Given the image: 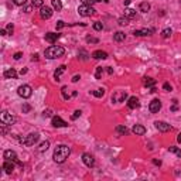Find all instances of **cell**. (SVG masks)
Segmentation results:
<instances>
[{
    "instance_id": "1",
    "label": "cell",
    "mask_w": 181,
    "mask_h": 181,
    "mask_svg": "<svg viewBox=\"0 0 181 181\" xmlns=\"http://www.w3.org/2000/svg\"><path fill=\"white\" fill-rule=\"evenodd\" d=\"M71 154V149L68 147V146H65V144H59L55 147L54 150V154H52V159H54V161L58 163V164H62V163L68 159V156Z\"/></svg>"
},
{
    "instance_id": "2",
    "label": "cell",
    "mask_w": 181,
    "mask_h": 181,
    "mask_svg": "<svg viewBox=\"0 0 181 181\" xmlns=\"http://www.w3.org/2000/svg\"><path fill=\"white\" fill-rule=\"evenodd\" d=\"M64 54H65V50L62 47H59V45H51V47H48L44 52L45 58H48V59L61 58Z\"/></svg>"
},
{
    "instance_id": "3",
    "label": "cell",
    "mask_w": 181,
    "mask_h": 181,
    "mask_svg": "<svg viewBox=\"0 0 181 181\" xmlns=\"http://www.w3.org/2000/svg\"><path fill=\"white\" fill-rule=\"evenodd\" d=\"M40 139V135L38 133H30V135H27L24 139H20V143H23L24 146H34L35 143L38 142Z\"/></svg>"
},
{
    "instance_id": "4",
    "label": "cell",
    "mask_w": 181,
    "mask_h": 181,
    "mask_svg": "<svg viewBox=\"0 0 181 181\" xmlns=\"http://www.w3.org/2000/svg\"><path fill=\"white\" fill-rule=\"evenodd\" d=\"M0 120L3 125H7V126H10V125H13L16 122V117L12 115V113H9L7 110H3L1 113H0Z\"/></svg>"
},
{
    "instance_id": "5",
    "label": "cell",
    "mask_w": 181,
    "mask_h": 181,
    "mask_svg": "<svg viewBox=\"0 0 181 181\" xmlns=\"http://www.w3.org/2000/svg\"><path fill=\"white\" fill-rule=\"evenodd\" d=\"M17 93H19V96L27 99V98H30L33 95V89L30 85H21V86H19V89H17Z\"/></svg>"
},
{
    "instance_id": "6",
    "label": "cell",
    "mask_w": 181,
    "mask_h": 181,
    "mask_svg": "<svg viewBox=\"0 0 181 181\" xmlns=\"http://www.w3.org/2000/svg\"><path fill=\"white\" fill-rule=\"evenodd\" d=\"M78 13H79V16H82V17H89V16H92V14L95 13V9L92 6L82 4V6L78 7Z\"/></svg>"
},
{
    "instance_id": "7",
    "label": "cell",
    "mask_w": 181,
    "mask_h": 181,
    "mask_svg": "<svg viewBox=\"0 0 181 181\" xmlns=\"http://www.w3.org/2000/svg\"><path fill=\"white\" fill-rule=\"evenodd\" d=\"M160 109H161V102H160V99H153L149 105V110L151 113H159Z\"/></svg>"
},
{
    "instance_id": "8",
    "label": "cell",
    "mask_w": 181,
    "mask_h": 181,
    "mask_svg": "<svg viewBox=\"0 0 181 181\" xmlns=\"http://www.w3.org/2000/svg\"><path fill=\"white\" fill-rule=\"evenodd\" d=\"M52 13H54L51 7H48V6H43L41 7V10H40V16H41V19H44V20L51 19Z\"/></svg>"
},
{
    "instance_id": "9",
    "label": "cell",
    "mask_w": 181,
    "mask_h": 181,
    "mask_svg": "<svg viewBox=\"0 0 181 181\" xmlns=\"http://www.w3.org/2000/svg\"><path fill=\"white\" fill-rule=\"evenodd\" d=\"M82 161L86 167H93L95 166V159H93V156L89 154V153H84L82 154Z\"/></svg>"
},
{
    "instance_id": "10",
    "label": "cell",
    "mask_w": 181,
    "mask_h": 181,
    "mask_svg": "<svg viewBox=\"0 0 181 181\" xmlns=\"http://www.w3.org/2000/svg\"><path fill=\"white\" fill-rule=\"evenodd\" d=\"M126 98H127V93H126L125 90H120V92H116V93L112 95V101L119 104V102H125Z\"/></svg>"
},
{
    "instance_id": "11",
    "label": "cell",
    "mask_w": 181,
    "mask_h": 181,
    "mask_svg": "<svg viewBox=\"0 0 181 181\" xmlns=\"http://www.w3.org/2000/svg\"><path fill=\"white\" fill-rule=\"evenodd\" d=\"M51 125L54 127H67V126H68V123L65 122V120H62L59 116H52Z\"/></svg>"
},
{
    "instance_id": "12",
    "label": "cell",
    "mask_w": 181,
    "mask_h": 181,
    "mask_svg": "<svg viewBox=\"0 0 181 181\" xmlns=\"http://www.w3.org/2000/svg\"><path fill=\"white\" fill-rule=\"evenodd\" d=\"M14 163L16 161H12V160H4V163H3V170H4V173L6 174H12L14 170Z\"/></svg>"
},
{
    "instance_id": "13",
    "label": "cell",
    "mask_w": 181,
    "mask_h": 181,
    "mask_svg": "<svg viewBox=\"0 0 181 181\" xmlns=\"http://www.w3.org/2000/svg\"><path fill=\"white\" fill-rule=\"evenodd\" d=\"M3 157H4V160H12V161H19L17 160V153L14 151V150H6L4 153H3Z\"/></svg>"
},
{
    "instance_id": "14",
    "label": "cell",
    "mask_w": 181,
    "mask_h": 181,
    "mask_svg": "<svg viewBox=\"0 0 181 181\" xmlns=\"http://www.w3.org/2000/svg\"><path fill=\"white\" fill-rule=\"evenodd\" d=\"M156 127L160 130V132H168V130H171V126L168 125V123L166 122H161V120H157V122H154Z\"/></svg>"
},
{
    "instance_id": "15",
    "label": "cell",
    "mask_w": 181,
    "mask_h": 181,
    "mask_svg": "<svg viewBox=\"0 0 181 181\" xmlns=\"http://www.w3.org/2000/svg\"><path fill=\"white\" fill-rule=\"evenodd\" d=\"M92 58H95V59H106L108 58V52L102 51V50H96V51L92 52Z\"/></svg>"
},
{
    "instance_id": "16",
    "label": "cell",
    "mask_w": 181,
    "mask_h": 181,
    "mask_svg": "<svg viewBox=\"0 0 181 181\" xmlns=\"http://www.w3.org/2000/svg\"><path fill=\"white\" fill-rule=\"evenodd\" d=\"M132 132H133L136 136H143L144 133H146V127L142 126V125H135L133 129H132Z\"/></svg>"
},
{
    "instance_id": "17",
    "label": "cell",
    "mask_w": 181,
    "mask_h": 181,
    "mask_svg": "<svg viewBox=\"0 0 181 181\" xmlns=\"http://www.w3.org/2000/svg\"><path fill=\"white\" fill-rule=\"evenodd\" d=\"M139 99L136 96H130L129 101H127V108L129 109H136V108H139Z\"/></svg>"
},
{
    "instance_id": "18",
    "label": "cell",
    "mask_w": 181,
    "mask_h": 181,
    "mask_svg": "<svg viewBox=\"0 0 181 181\" xmlns=\"http://www.w3.org/2000/svg\"><path fill=\"white\" fill-rule=\"evenodd\" d=\"M58 38H59V34H57V33H47L45 34V41H48L51 44H54Z\"/></svg>"
},
{
    "instance_id": "19",
    "label": "cell",
    "mask_w": 181,
    "mask_h": 181,
    "mask_svg": "<svg viewBox=\"0 0 181 181\" xmlns=\"http://www.w3.org/2000/svg\"><path fill=\"white\" fill-rule=\"evenodd\" d=\"M65 70H67V67H65V65H59L58 68H57V71L54 72V78H55V81H57V82L61 81V75L65 72Z\"/></svg>"
},
{
    "instance_id": "20",
    "label": "cell",
    "mask_w": 181,
    "mask_h": 181,
    "mask_svg": "<svg viewBox=\"0 0 181 181\" xmlns=\"http://www.w3.org/2000/svg\"><path fill=\"white\" fill-rule=\"evenodd\" d=\"M153 33V30H149V28H142V30H135L133 34L135 37H143V35H150Z\"/></svg>"
},
{
    "instance_id": "21",
    "label": "cell",
    "mask_w": 181,
    "mask_h": 181,
    "mask_svg": "<svg viewBox=\"0 0 181 181\" xmlns=\"http://www.w3.org/2000/svg\"><path fill=\"white\" fill-rule=\"evenodd\" d=\"M143 85L147 86V88H153L156 85V79H153V78H150V77H144L143 78Z\"/></svg>"
},
{
    "instance_id": "22",
    "label": "cell",
    "mask_w": 181,
    "mask_h": 181,
    "mask_svg": "<svg viewBox=\"0 0 181 181\" xmlns=\"http://www.w3.org/2000/svg\"><path fill=\"white\" fill-rule=\"evenodd\" d=\"M3 75H4V78H9V79H14V78H17V72L14 71L13 68H10V70H6Z\"/></svg>"
},
{
    "instance_id": "23",
    "label": "cell",
    "mask_w": 181,
    "mask_h": 181,
    "mask_svg": "<svg viewBox=\"0 0 181 181\" xmlns=\"http://www.w3.org/2000/svg\"><path fill=\"white\" fill-rule=\"evenodd\" d=\"M125 38H126V34L122 31H117L113 34V40L115 41H117V43H120V41H125Z\"/></svg>"
},
{
    "instance_id": "24",
    "label": "cell",
    "mask_w": 181,
    "mask_h": 181,
    "mask_svg": "<svg viewBox=\"0 0 181 181\" xmlns=\"http://www.w3.org/2000/svg\"><path fill=\"white\" fill-rule=\"evenodd\" d=\"M51 4H52V9H54V10H57V12H59V10L62 9V3H61V0H51Z\"/></svg>"
},
{
    "instance_id": "25",
    "label": "cell",
    "mask_w": 181,
    "mask_h": 181,
    "mask_svg": "<svg viewBox=\"0 0 181 181\" xmlns=\"http://www.w3.org/2000/svg\"><path fill=\"white\" fill-rule=\"evenodd\" d=\"M139 9H140V12H143V13H147V12L150 10V3H147V1H142Z\"/></svg>"
},
{
    "instance_id": "26",
    "label": "cell",
    "mask_w": 181,
    "mask_h": 181,
    "mask_svg": "<svg viewBox=\"0 0 181 181\" xmlns=\"http://www.w3.org/2000/svg\"><path fill=\"white\" fill-rule=\"evenodd\" d=\"M48 147H50V142H43L41 144H40L38 151H40V153H43V151H47V150H48Z\"/></svg>"
},
{
    "instance_id": "27",
    "label": "cell",
    "mask_w": 181,
    "mask_h": 181,
    "mask_svg": "<svg viewBox=\"0 0 181 181\" xmlns=\"http://www.w3.org/2000/svg\"><path fill=\"white\" fill-rule=\"evenodd\" d=\"M61 93H62V98H64L65 101H68L71 95H70V92H68V88L67 86H62V89H61Z\"/></svg>"
},
{
    "instance_id": "28",
    "label": "cell",
    "mask_w": 181,
    "mask_h": 181,
    "mask_svg": "<svg viewBox=\"0 0 181 181\" xmlns=\"http://www.w3.org/2000/svg\"><path fill=\"white\" fill-rule=\"evenodd\" d=\"M116 132L117 133H119V135H127V132H129V130H127V127H126V126H117L116 127Z\"/></svg>"
},
{
    "instance_id": "29",
    "label": "cell",
    "mask_w": 181,
    "mask_h": 181,
    "mask_svg": "<svg viewBox=\"0 0 181 181\" xmlns=\"http://www.w3.org/2000/svg\"><path fill=\"white\" fill-rule=\"evenodd\" d=\"M125 16L129 17V19H132V17L136 16V10H133V9H126V10H125Z\"/></svg>"
},
{
    "instance_id": "30",
    "label": "cell",
    "mask_w": 181,
    "mask_h": 181,
    "mask_svg": "<svg viewBox=\"0 0 181 181\" xmlns=\"http://www.w3.org/2000/svg\"><path fill=\"white\" fill-rule=\"evenodd\" d=\"M168 151H170V153H174V154H177V157H180V159H181V150L178 149V147H174V146H171V147L168 149Z\"/></svg>"
},
{
    "instance_id": "31",
    "label": "cell",
    "mask_w": 181,
    "mask_h": 181,
    "mask_svg": "<svg viewBox=\"0 0 181 181\" xmlns=\"http://www.w3.org/2000/svg\"><path fill=\"white\" fill-rule=\"evenodd\" d=\"M171 34H173L171 28H164V30L161 31V37H163V38H168V37H170Z\"/></svg>"
},
{
    "instance_id": "32",
    "label": "cell",
    "mask_w": 181,
    "mask_h": 181,
    "mask_svg": "<svg viewBox=\"0 0 181 181\" xmlns=\"http://www.w3.org/2000/svg\"><path fill=\"white\" fill-rule=\"evenodd\" d=\"M102 74H104V68H102V67H98L96 72H95V78H96V79H101V78H102Z\"/></svg>"
},
{
    "instance_id": "33",
    "label": "cell",
    "mask_w": 181,
    "mask_h": 181,
    "mask_svg": "<svg viewBox=\"0 0 181 181\" xmlns=\"http://www.w3.org/2000/svg\"><path fill=\"white\" fill-rule=\"evenodd\" d=\"M93 28H95L96 31H102V30H104V24H102L101 21H95V23H93Z\"/></svg>"
},
{
    "instance_id": "34",
    "label": "cell",
    "mask_w": 181,
    "mask_h": 181,
    "mask_svg": "<svg viewBox=\"0 0 181 181\" xmlns=\"http://www.w3.org/2000/svg\"><path fill=\"white\" fill-rule=\"evenodd\" d=\"M33 7H43L44 6V0H33Z\"/></svg>"
},
{
    "instance_id": "35",
    "label": "cell",
    "mask_w": 181,
    "mask_h": 181,
    "mask_svg": "<svg viewBox=\"0 0 181 181\" xmlns=\"http://www.w3.org/2000/svg\"><path fill=\"white\" fill-rule=\"evenodd\" d=\"M93 95H95L96 98H102L105 95V89H102V88H101V89L93 90Z\"/></svg>"
},
{
    "instance_id": "36",
    "label": "cell",
    "mask_w": 181,
    "mask_h": 181,
    "mask_svg": "<svg viewBox=\"0 0 181 181\" xmlns=\"http://www.w3.org/2000/svg\"><path fill=\"white\" fill-rule=\"evenodd\" d=\"M119 24H120V26H127V24H129V17L125 16L122 19H119Z\"/></svg>"
},
{
    "instance_id": "37",
    "label": "cell",
    "mask_w": 181,
    "mask_h": 181,
    "mask_svg": "<svg viewBox=\"0 0 181 181\" xmlns=\"http://www.w3.org/2000/svg\"><path fill=\"white\" fill-rule=\"evenodd\" d=\"M81 115H82V112H81V110H75V112H74V115L71 116V119H72V120H77Z\"/></svg>"
},
{
    "instance_id": "38",
    "label": "cell",
    "mask_w": 181,
    "mask_h": 181,
    "mask_svg": "<svg viewBox=\"0 0 181 181\" xmlns=\"http://www.w3.org/2000/svg\"><path fill=\"white\" fill-rule=\"evenodd\" d=\"M30 109H31V106H30L28 104H24V105H23V108H21L23 113H28V112H30Z\"/></svg>"
},
{
    "instance_id": "39",
    "label": "cell",
    "mask_w": 181,
    "mask_h": 181,
    "mask_svg": "<svg viewBox=\"0 0 181 181\" xmlns=\"http://www.w3.org/2000/svg\"><path fill=\"white\" fill-rule=\"evenodd\" d=\"M55 27H57V30H61L62 27H65V23L62 21V20H58V21H57V24H55Z\"/></svg>"
},
{
    "instance_id": "40",
    "label": "cell",
    "mask_w": 181,
    "mask_h": 181,
    "mask_svg": "<svg viewBox=\"0 0 181 181\" xmlns=\"http://www.w3.org/2000/svg\"><path fill=\"white\" fill-rule=\"evenodd\" d=\"M13 1H14L16 6H24V4L27 3V0H13Z\"/></svg>"
},
{
    "instance_id": "41",
    "label": "cell",
    "mask_w": 181,
    "mask_h": 181,
    "mask_svg": "<svg viewBox=\"0 0 181 181\" xmlns=\"http://www.w3.org/2000/svg\"><path fill=\"white\" fill-rule=\"evenodd\" d=\"M7 34H13V31H14V26L10 23V24H7Z\"/></svg>"
},
{
    "instance_id": "42",
    "label": "cell",
    "mask_w": 181,
    "mask_h": 181,
    "mask_svg": "<svg viewBox=\"0 0 181 181\" xmlns=\"http://www.w3.org/2000/svg\"><path fill=\"white\" fill-rule=\"evenodd\" d=\"M82 1V4H86V6H92L96 0H81Z\"/></svg>"
},
{
    "instance_id": "43",
    "label": "cell",
    "mask_w": 181,
    "mask_h": 181,
    "mask_svg": "<svg viewBox=\"0 0 181 181\" xmlns=\"http://www.w3.org/2000/svg\"><path fill=\"white\" fill-rule=\"evenodd\" d=\"M163 88H164V90H171V85L168 84V82H166V84L163 85Z\"/></svg>"
},
{
    "instance_id": "44",
    "label": "cell",
    "mask_w": 181,
    "mask_h": 181,
    "mask_svg": "<svg viewBox=\"0 0 181 181\" xmlns=\"http://www.w3.org/2000/svg\"><path fill=\"white\" fill-rule=\"evenodd\" d=\"M21 57H23V54H21V52H16V54L13 55V58H14V59H20Z\"/></svg>"
},
{
    "instance_id": "45",
    "label": "cell",
    "mask_w": 181,
    "mask_h": 181,
    "mask_svg": "<svg viewBox=\"0 0 181 181\" xmlns=\"http://www.w3.org/2000/svg\"><path fill=\"white\" fill-rule=\"evenodd\" d=\"M43 116H44V117L51 116V110H44V112H43Z\"/></svg>"
},
{
    "instance_id": "46",
    "label": "cell",
    "mask_w": 181,
    "mask_h": 181,
    "mask_svg": "<svg viewBox=\"0 0 181 181\" xmlns=\"http://www.w3.org/2000/svg\"><path fill=\"white\" fill-rule=\"evenodd\" d=\"M86 41H88V43H98V38H90V37H88Z\"/></svg>"
},
{
    "instance_id": "47",
    "label": "cell",
    "mask_w": 181,
    "mask_h": 181,
    "mask_svg": "<svg viewBox=\"0 0 181 181\" xmlns=\"http://www.w3.org/2000/svg\"><path fill=\"white\" fill-rule=\"evenodd\" d=\"M79 79H81V77H79V75H75V77L72 78V82H78Z\"/></svg>"
},
{
    "instance_id": "48",
    "label": "cell",
    "mask_w": 181,
    "mask_h": 181,
    "mask_svg": "<svg viewBox=\"0 0 181 181\" xmlns=\"http://www.w3.org/2000/svg\"><path fill=\"white\" fill-rule=\"evenodd\" d=\"M0 34H1V35H7V30L1 28V30H0Z\"/></svg>"
},
{
    "instance_id": "49",
    "label": "cell",
    "mask_w": 181,
    "mask_h": 181,
    "mask_svg": "<svg viewBox=\"0 0 181 181\" xmlns=\"http://www.w3.org/2000/svg\"><path fill=\"white\" fill-rule=\"evenodd\" d=\"M106 71L109 72V74H113V68H110V67H106Z\"/></svg>"
},
{
    "instance_id": "50",
    "label": "cell",
    "mask_w": 181,
    "mask_h": 181,
    "mask_svg": "<svg viewBox=\"0 0 181 181\" xmlns=\"http://www.w3.org/2000/svg\"><path fill=\"white\" fill-rule=\"evenodd\" d=\"M153 163H154L156 166H160V164H161V161H160V160H153Z\"/></svg>"
},
{
    "instance_id": "51",
    "label": "cell",
    "mask_w": 181,
    "mask_h": 181,
    "mask_svg": "<svg viewBox=\"0 0 181 181\" xmlns=\"http://www.w3.org/2000/svg\"><path fill=\"white\" fill-rule=\"evenodd\" d=\"M31 12V6H27L26 7V13H30Z\"/></svg>"
},
{
    "instance_id": "52",
    "label": "cell",
    "mask_w": 181,
    "mask_h": 181,
    "mask_svg": "<svg viewBox=\"0 0 181 181\" xmlns=\"http://www.w3.org/2000/svg\"><path fill=\"white\" fill-rule=\"evenodd\" d=\"M26 72H27V68H23V70H21V72H20V74H21V75H24Z\"/></svg>"
},
{
    "instance_id": "53",
    "label": "cell",
    "mask_w": 181,
    "mask_h": 181,
    "mask_svg": "<svg viewBox=\"0 0 181 181\" xmlns=\"http://www.w3.org/2000/svg\"><path fill=\"white\" fill-rule=\"evenodd\" d=\"M130 1H132V0H125V6H127V4H130Z\"/></svg>"
},
{
    "instance_id": "54",
    "label": "cell",
    "mask_w": 181,
    "mask_h": 181,
    "mask_svg": "<svg viewBox=\"0 0 181 181\" xmlns=\"http://www.w3.org/2000/svg\"><path fill=\"white\" fill-rule=\"evenodd\" d=\"M177 140H178V143H181V133L178 135V137H177Z\"/></svg>"
},
{
    "instance_id": "55",
    "label": "cell",
    "mask_w": 181,
    "mask_h": 181,
    "mask_svg": "<svg viewBox=\"0 0 181 181\" xmlns=\"http://www.w3.org/2000/svg\"><path fill=\"white\" fill-rule=\"evenodd\" d=\"M96 1H104V3H108L109 0H96Z\"/></svg>"
}]
</instances>
